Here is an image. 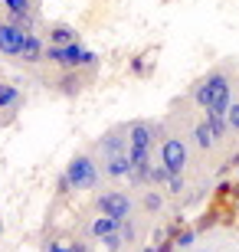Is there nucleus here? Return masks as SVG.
<instances>
[{
    "label": "nucleus",
    "instance_id": "18",
    "mask_svg": "<svg viewBox=\"0 0 239 252\" xmlns=\"http://www.w3.org/2000/svg\"><path fill=\"white\" fill-rule=\"evenodd\" d=\"M226 122H230V128H233V131H239V98L230 105V112H226Z\"/></svg>",
    "mask_w": 239,
    "mask_h": 252
},
{
    "label": "nucleus",
    "instance_id": "8",
    "mask_svg": "<svg viewBox=\"0 0 239 252\" xmlns=\"http://www.w3.org/2000/svg\"><path fill=\"white\" fill-rule=\"evenodd\" d=\"M7 7V20H13L17 27L33 30L36 27V0H0Z\"/></svg>",
    "mask_w": 239,
    "mask_h": 252
},
{
    "label": "nucleus",
    "instance_id": "20",
    "mask_svg": "<svg viewBox=\"0 0 239 252\" xmlns=\"http://www.w3.org/2000/svg\"><path fill=\"white\" fill-rule=\"evenodd\" d=\"M177 243H180V246H190V243H193V233H184L180 239H177Z\"/></svg>",
    "mask_w": 239,
    "mask_h": 252
},
{
    "label": "nucleus",
    "instance_id": "16",
    "mask_svg": "<svg viewBox=\"0 0 239 252\" xmlns=\"http://www.w3.org/2000/svg\"><path fill=\"white\" fill-rule=\"evenodd\" d=\"M99 243L105 246V249H108V252H115V249H121V243H125V236H121V229H118V233L105 236V239H99Z\"/></svg>",
    "mask_w": 239,
    "mask_h": 252
},
{
    "label": "nucleus",
    "instance_id": "13",
    "mask_svg": "<svg viewBox=\"0 0 239 252\" xmlns=\"http://www.w3.org/2000/svg\"><path fill=\"white\" fill-rule=\"evenodd\" d=\"M193 144L200 151H213L216 144H220V138L213 134V128H210V122L203 118V122H197V128H193Z\"/></svg>",
    "mask_w": 239,
    "mask_h": 252
},
{
    "label": "nucleus",
    "instance_id": "17",
    "mask_svg": "<svg viewBox=\"0 0 239 252\" xmlns=\"http://www.w3.org/2000/svg\"><path fill=\"white\" fill-rule=\"evenodd\" d=\"M144 206H147V213H157V210H161V196H157L154 190H147L144 193Z\"/></svg>",
    "mask_w": 239,
    "mask_h": 252
},
{
    "label": "nucleus",
    "instance_id": "14",
    "mask_svg": "<svg viewBox=\"0 0 239 252\" xmlns=\"http://www.w3.org/2000/svg\"><path fill=\"white\" fill-rule=\"evenodd\" d=\"M59 92L63 95H79L82 92V75H79V69H63V75H59Z\"/></svg>",
    "mask_w": 239,
    "mask_h": 252
},
{
    "label": "nucleus",
    "instance_id": "5",
    "mask_svg": "<svg viewBox=\"0 0 239 252\" xmlns=\"http://www.w3.org/2000/svg\"><path fill=\"white\" fill-rule=\"evenodd\" d=\"M161 164L167 167V174H184L187 164H190V148H187V138L184 134H164L161 141Z\"/></svg>",
    "mask_w": 239,
    "mask_h": 252
},
{
    "label": "nucleus",
    "instance_id": "1",
    "mask_svg": "<svg viewBox=\"0 0 239 252\" xmlns=\"http://www.w3.org/2000/svg\"><path fill=\"white\" fill-rule=\"evenodd\" d=\"M190 98L197 102L200 112L210 115H226L233 105V75L226 65H216L206 75H200L197 82L190 85Z\"/></svg>",
    "mask_w": 239,
    "mask_h": 252
},
{
    "label": "nucleus",
    "instance_id": "9",
    "mask_svg": "<svg viewBox=\"0 0 239 252\" xmlns=\"http://www.w3.org/2000/svg\"><path fill=\"white\" fill-rule=\"evenodd\" d=\"M20 63L23 65H36V63H43L46 59V39L39 36V33H33L30 30L27 33V43H23V49H20Z\"/></svg>",
    "mask_w": 239,
    "mask_h": 252
},
{
    "label": "nucleus",
    "instance_id": "4",
    "mask_svg": "<svg viewBox=\"0 0 239 252\" xmlns=\"http://www.w3.org/2000/svg\"><path fill=\"white\" fill-rule=\"evenodd\" d=\"M46 63L59 65V69H95L99 56L92 49H85L82 43H72V46H46Z\"/></svg>",
    "mask_w": 239,
    "mask_h": 252
},
{
    "label": "nucleus",
    "instance_id": "10",
    "mask_svg": "<svg viewBox=\"0 0 239 252\" xmlns=\"http://www.w3.org/2000/svg\"><path fill=\"white\" fill-rule=\"evenodd\" d=\"M79 43V33L69 23H49L46 27V46H72Z\"/></svg>",
    "mask_w": 239,
    "mask_h": 252
},
{
    "label": "nucleus",
    "instance_id": "12",
    "mask_svg": "<svg viewBox=\"0 0 239 252\" xmlns=\"http://www.w3.org/2000/svg\"><path fill=\"white\" fill-rule=\"evenodd\" d=\"M118 229H121V220H115V216H108V213H99L92 220V226H89V233H92L95 239H105V236L118 233Z\"/></svg>",
    "mask_w": 239,
    "mask_h": 252
},
{
    "label": "nucleus",
    "instance_id": "7",
    "mask_svg": "<svg viewBox=\"0 0 239 252\" xmlns=\"http://www.w3.org/2000/svg\"><path fill=\"white\" fill-rule=\"evenodd\" d=\"M27 33L30 30L17 27L13 20H0V53L3 56H20V49L27 43Z\"/></svg>",
    "mask_w": 239,
    "mask_h": 252
},
{
    "label": "nucleus",
    "instance_id": "19",
    "mask_svg": "<svg viewBox=\"0 0 239 252\" xmlns=\"http://www.w3.org/2000/svg\"><path fill=\"white\" fill-rule=\"evenodd\" d=\"M46 252H72V246H59V243H49Z\"/></svg>",
    "mask_w": 239,
    "mask_h": 252
},
{
    "label": "nucleus",
    "instance_id": "3",
    "mask_svg": "<svg viewBox=\"0 0 239 252\" xmlns=\"http://www.w3.org/2000/svg\"><path fill=\"white\" fill-rule=\"evenodd\" d=\"M99 177H102V170H99L92 154H75L66 164V174L59 177V187L63 190H95L99 187Z\"/></svg>",
    "mask_w": 239,
    "mask_h": 252
},
{
    "label": "nucleus",
    "instance_id": "6",
    "mask_svg": "<svg viewBox=\"0 0 239 252\" xmlns=\"http://www.w3.org/2000/svg\"><path fill=\"white\" fill-rule=\"evenodd\" d=\"M131 196L125 193V190H105V193H99V200H95V210L99 213H108V216H115V220H128L131 216Z\"/></svg>",
    "mask_w": 239,
    "mask_h": 252
},
{
    "label": "nucleus",
    "instance_id": "15",
    "mask_svg": "<svg viewBox=\"0 0 239 252\" xmlns=\"http://www.w3.org/2000/svg\"><path fill=\"white\" fill-rule=\"evenodd\" d=\"M184 190H187L184 174H171V177H167V193H171V196H180Z\"/></svg>",
    "mask_w": 239,
    "mask_h": 252
},
{
    "label": "nucleus",
    "instance_id": "11",
    "mask_svg": "<svg viewBox=\"0 0 239 252\" xmlns=\"http://www.w3.org/2000/svg\"><path fill=\"white\" fill-rule=\"evenodd\" d=\"M20 105H23V92L13 82H3L0 79V112H17Z\"/></svg>",
    "mask_w": 239,
    "mask_h": 252
},
{
    "label": "nucleus",
    "instance_id": "2",
    "mask_svg": "<svg viewBox=\"0 0 239 252\" xmlns=\"http://www.w3.org/2000/svg\"><path fill=\"white\" fill-rule=\"evenodd\" d=\"M102 151V174L111 180H131L135 164H131V144H128V131L125 128H111L99 138Z\"/></svg>",
    "mask_w": 239,
    "mask_h": 252
}]
</instances>
